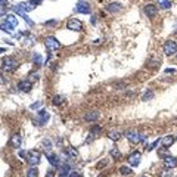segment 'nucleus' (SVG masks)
Instances as JSON below:
<instances>
[{"label":"nucleus","mask_w":177,"mask_h":177,"mask_svg":"<svg viewBox=\"0 0 177 177\" xmlns=\"http://www.w3.org/2000/svg\"><path fill=\"white\" fill-rule=\"evenodd\" d=\"M106 10L111 12V13H117V12L121 10V3H118V2H112V3H109V5L106 6Z\"/></svg>","instance_id":"obj_17"},{"label":"nucleus","mask_w":177,"mask_h":177,"mask_svg":"<svg viewBox=\"0 0 177 177\" xmlns=\"http://www.w3.org/2000/svg\"><path fill=\"white\" fill-rule=\"evenodd\" d=\"M18 89H19L21 92L28 93L31 89H33V83H31L30 80H22V81H19V83H18Z\"/></svg>","instance_id":"obj_12"},{"label":"nucleus","mask_w":177,"mask_h":177,"mask_svg":"<svg viewBox=\"0 0 177 177\" xmlns=\"http://www.w3.org/2000/svg\"><path fill=\"white\" fill-rule=\"evenodd\" d=\"M44 44H46L47 50H58L59 47H61V43H59L58 39H55L53 35H49V37H46V40H44Z\"/></svg>","instance_id":"obj_7"},{"label":"nucleus","mask_w":177,"mask_h":177,"mask_svg":"<svg viewBox=\"0 0 177 177\" xmlns=\"http://www.w3.org/2000/svg\"><path fill=\"white\" fill-rule=\"evenodd\" d=\"M40 106H42V103H40V102H35V103L31 105V109H37V108H40Z\"/></svg>","instance_id":"obj_37"},{"label":"nucleus","mask_w":177,"mask_h":177,"mask_svg":"<svg viewBox=\"0 0 177 177\" xmlns=\"http://www.w3.org/2000/svg\"><path fill=\"white\" fill-rule=\"evenodd\" d=\"M62 102H64V98H62V96H55V98H53V103H55V105H61Z\"/></svg>","instance_id":"obj_33"},{"label":"nucleus","mask_w":177,"mask_h":177,"mask_svg":"<svg viewBox=\"0 0 177 177\" xmlns=\"http://www.w3.org/2000/svg\"><path fill=\"white\" fill-rule=\"evenodd\" d=\"M176 142V139H174V136H171V135H168V136H164L162 139H161V143H162V146L165 148V149H168L171 145Z\"/></svg>","instance_id":"obj_15"},{"label":"nucleus","mask_w":177,"mask_h":177,"mask_svg":"<svg viewBox=\"0 0 177 177\" xmlns=\"http://www.w3.org/2000/svg\"><path fill=\"white\" fill-rule=\"evenodd\" d=\"M42 148L46 151V153H49V152H50V149H52V142H50V140H47V139H46V140H43Z\"/></svg>","instance_id":"obj_28"},{"label":"nucleus","mask_w":177,"mask_h":177,"mask_svg":"<svg viewBox=\"0 0 177 177\" xmlns=\"http://www.w3.org/2000/svg\"><path fill=\"white\" fill-rule=\"evenodd\" d=\"M10 145H12V148L13 149H19L21 148V145H22V137H21V135H13L12 137H10Z\"/></svg>","instance_id":"obj_13"},{"label":"nucleus","mask_w":177,"mask_h":177,"mask_svg":"<svg viewBox=\"0 0 177 177\" xmlns=\"http://www.w3.org/2000/svg\"><path fill=\"white\" fill-rule=\"evenodd\" d=\"M157 3H158V6L162 8V9H170V8H171L170 0H157Z\"/></svg>","instance_id":"obj_25"},{"label":"nucleus","mask_w":177,"mask_h":177,"mask_svg":"<svg viewBox=\"0 0 177 177\" xmlns=\"http://www.w3.org/2000/svg\"><path fill=\"white\" fill-rule=\"evenodd\" d=\"M27 162L31 165V167H37L40 164V152L37 151H30L27 155Z\"/></svg>","instance_id":"obj_5"},{"label":"nucleus","mask_w":177,"mask_h":177,"mask_svg":"<svg viewBox=\"0 0 177 177\" xmlns=\"http://www.w3.org/2000/svg\"><path fill=\"white\" fill-rule=\"evenodd\" d=\"M49 118H50V115H49L47 111L40 109L37 112V120H34V124H35V126H44V124L49 121Z\"/></svg>","instance_id":"obj_4"},{"label":"nucleus","mask_w":177,"mask_h":177,"mask_svg":"<svg viewBox=\"0 0 177 177\" xmlns=\"http://www.w3.org/2000/svg\"><path fill=\"white\" fill-rule=\"evenodd\" d=\"M109 155L114 158V160H120V158L123 157V155H121V152L118 151L117 148H112V149H111V152H109Z\"/></svg>","instance_id":"obj_27"},{"label":"nucleus","mask_w":177,"mask_h":177,"mask_svg":"<svg viewBox=\"0 0 177 177\" xmlns=\"http://www.w3.org/2000/svg\"><path fill=\"white\" fill-rule=\"evenodd\" d=\"M126 137L128 142H131L133 145H137L140 143V142H145V136H142L139 131H136V130H128L126 133Z\"/></svg>","instance_id":"obj_2"},{"label":"nucleus","mask_w":177,"mask_h":177,"mask_svg":"<svg viewBox=\"0 0 177 177\" xmlns=\"http://www.w3.org/2000/svg\"><path fill=\"white\" fill-rule=\"evenodd\" d=\"M27 177H39V170L37 167H31L27 171Z\"/></svg>","instance_id":"obj_29"},{"label":"nucleus","mask_w":177,"mask_h":177,"mask_svg":"<svg viewBox=\"0 0 177 177\" xmlns=\"http://www.w3.org/2000/svg\"><path fill=\"white\" fill-rule=\"evenodd\" d=\"M13 10L17 12L18 15H19V17H22V18H24V19H25V21H27V24H28V25H33V24H34L33 21H31V19L28 18V15H27V12H25V10H24V9H22V8H21L19 5H17V6H13Z\"/></svg>","instance_id":"obj_11"},{"label":"nucleus","mask_w":177,"mask_h":177,"mask_svg":"<svg viewBox=\"0 0 177 177\" xmlns=\"http://www.w3.org/2000/svg\"><path fill=\"white\" fill-rule=\"evenodd\" d=\"M160 142H161V139H160V140H155V142H153V143L148 145V148H146V149H148V151H152V149H155V148H157V146H158V143H160Z\"/></svg>","instance_id":"obj_32"},{"label":"nucleus","mask_w":177,"mask_h":177,"mask_svg":"<svg viewBox=\"0 0 177 177\" xmlns=\"http://www.w3.org/2000/svg\"><path fill=\"white\" fill-rule=\"evenodd\" d=\"M142 177H148V176H142Z\"/></svg>","instance_id":"obj_42"},{"label":"nucleus","mask_w":177,"mask_h":177,"mask_svg":"<svg viewBox=\"0 0 177 177\" xmlns=\"http://www.w3.org/2000/svg\"><path fill=\"white\" fill-rule=\"evenodd\" d=\"M0 28H2V31H5V33H9V34L13 31V27L10 25V24H8L6 21H3V24H2V27H0Z\"/></svg>","instance_id":"obj_23"},{"label":"nucleus","mask_w":177,"mask_h":177,"mask_svg":"<svg viewBox=\"0 0 177 177\" xmlns=\"http://www.w3.org/2000/svg\"><path fill=\"white\" fill-rule=\"evenodd\" d=\"M153 96H155V94H153V92L148 89V90L145 92V94H143V96H142V101L148 102V101H151V99H153Z\"/></svg>","instance_id":"obj_26"},{"label":"nucleus","mask_w":177,"mask_h":177,"mask_svg":"<svg viewBox=\"0 0 177 177\" xmlns=\"http://www.w3.org/2000/svg\"><path fill=\"white\" fill-rule=\"evenodd\" d=\"M140 160H142V153H140L139 151L131 152V153L128 155V158H127V161H128V165H130V167H137V165L140 164Z\"/></svg>","instance_id":"obj_6"},{"label":"nucleus","mask_w":177,"mask_h":177,"mask_svg":"<svg viewBox=\"0 0 177 177\" xmlns=\"http://www.w3.org/2000/svg\"><path fill=\"white\" fill-rule=\"evenodd\" d=\"M37 80H39V74L37 72H31L30 74V81L33 83V81H37Z\"/></svg>","instance_id":"obj_34"},{"label":"nucleus","mask_w":177,"mask_h":177,"mask_svg":"<svg viewBox=\"0 0 177 177\" xmlns=\"http://www.w3.org/2000/svg\"><path fill=\"white\" fill-rule=\"evenodd\" d=\"M5 21H6L8 24H10V25L13 27V28H15V27L18 25V19H17V17H15V15H12V13H10V15H8Z\"/></svg>","instance_id":"obj_20"},{"label":"nucleus","mask_w":177,"mask_h":177,"mask_svg":"<svg viewBox=\"0 0 177 177\" xmlns=\"http://www.w3.org/2000/svg\"><path fill=\"white\" fill-rule=\"evenodd\" d=\"M46 177H55V170H49L46 173Z\"/></svg>","instance_id":"obj_38"},{"label":"nucleus","mask_w":177,"mask_h":177,"mask_svg":"<svg viewBox=\"0 0 177 177\" xmlns=\"http://www.w3.org/2000/svg\"><path fill=\"white\" fill-rule=\"evenodd\" d=\"M145 13L148 15L149 18H153L155 15H157V12H158V9H157V6L155 5H152V3H149V5H146L145 6Z\"/></svg>","instance_id":"obj_14"},{"label":"nucleus","mask_w":177,"mask_h":177,"mask_svg":"<svg viewBox=\"0 0 177 177\" xmlns=\"http://www.w3.org/2000/svg\"><path fill=\"white\" fill-rule=\"evenodd\" d=\"M98 117H99V112H98V111H89V112L84 115V120L92 123V121H96Z\"/></svg>","instance_id":"obj_18"},{"label":"nucleus","mask_w":177,"mask_h":177,"mask_svg":"<svg viewBox=\"0 0 177 177\" xmlns=\"http://www.w3.org/2000/svg\"><path fill=\"white\" fill-rule=\"evenodd\" d=\"M164 165H165V168H176L177 167V158L176 157H171V155H168V157H165L164 158Z\"/></svg>","instance_id":"obj_10"},{"label":"nucleus","mask_w":177,"mask_h":177,"mask_svg":"<svg viewBox=\"0 0 177 177\" xmlns=\"http://www.w3.org/2000/svg\"><path fill=\"white\" fill-rule=\"evenodd\" d=\"M56 24H58L56 19H55V21H47V22H46V25H49V27H53V25H56Z\"/></svg>","instance_id":"obj_39"},{"label":"nucleus","mask_w":177,"mask_h":177,"mask_svg":"<svg viewBox=\"0 0 177 177\" xmlns=\"http://www.w3.org/2000/svg\"><path fill=\"white\" fill-rule=\"evenodd\" d=\"M160 64H161V61H160L158 58H155V59L151 58L149 61H148V62H146V67H148V68H151V69H157Z\"/></svg>","instance_id":"obj_19"},{"label":"nucleus","mask_w":177,"mask_h":177,"mask_svg":"<svg viewBox=\"0 0 177 177\" xmlns=\"http://www.w3.org/2000/svg\"><path fill=\"white\" fill-rule=\"evenodd\" d=\"M76 10L78 12V13H86V15L92 12V9H90V6H89V3L84 2V0H80V2L77 3Z\"/></svg>","instance_id":"obj_9"},{"label":"nucleus","mask_w":177,"mask_h":177,"mask_svg":"<svg viewBox=\"0 0 177 177\" xmlns=\"http://www.w3.org/2000/svg\"><path fill=\"white\" fill-rule=\"evenodd\" d=\"M120 173H121L123 176H130V174L133 173V170H131V167L123 165V167H120Z\"/></svg>","instance_id":"obj_24"},{"label":"nucleus","mask_w":177,"mask_h":177,"mask_svg":"<svg viewBox=\"0 0 177 177\" xmlns=\"http://www.w3.org/2000/svg\"><path fill=\"white\" fill-rule=\"evenodd\" d=\"M67 28L68 30H71V31H83L84 30V24L80 21V19H77V18H71V19H68L67 22Z\"/></svg>","instance_id":"obj_3"},{"label":"nucleus","mask_w":177,"mask_h":177,"mask_svg":"<svg viewBox=\"0 0 177 177\" xmlns=\"http://www.w3.org/2000/svg\"><path fill=\"white\" fill-rule=\"evenodd\" d=\"M46 157H47V160H49V162H50V165L52 167H58L59 168V165H61V161H59V158L56 157V155H53V153H46Z\"/></svg>","instance_id":"obj_16"},{"label":"nucleus","mask_w":177,"mask_h":177,"mask_svg":"<svg viewBox=\"0 0 177 177\" xmlns=\"http://www.w3.org/2000/svg\"><path fill=\"white\" fill-rule=\"evenodd\" d=\"M160 177H171V173H170L168 168H167V170H164V171H161Z\"/></svg>","instance_id":"obj_35"},{"label":"nucleus","mask_w":177,"mask_h":177,"mask_svg":"<svg viewBox=\"0 0 177 177\" xmlns=\"http://www.w3.org/2000/svg\"><path fill=\"white\" fill-rule=\"evenodd\" d=\"M67 153L69 155V157H72V158H78V151H77V149H74V148H68Z\"/></svg>","instance_id":"obj_30"},{"label":"nucleus","mask_w":177,"mask_h":177,"mask_svg":"<svg viewBox=\"0 0 177 177\" xmlns=\"http://www.w3.org/2000/svg\"><path fill=\"white\" fill-rule=\"evenodd\" d=\"M61 177H62V176H61Z\"/></svg>","instance_id":"obj_43"},{"label":"nucleus","mask_w":177,"mask_h":177,"mask_svg":"<svg viewBox=\"0 0 177 177\" xmlns=\"http://www.w3.org/2000/svg\"><path fill=\"white\" fill-rule=\"evenodd\" d=\"M101 133V127H98V126H94L92 128V135H99Z\"/></svg>","instance_id":"obj_36"},{"label":"nucleus","mask_w":177,"mask_h":177,"mask_svg":"<svg viewBox=\"0 0 177 177\" xmlns=\"http://www.w3.org/2000/svg\"><path fill=\"white\" fill-rule=\"evenodd\" d=\"M33 62L37 65V67H42V65H43L42 55H40V53H34V55H33Z\"/></svg>","instance_id":"obj_22"},{"label":"nucleus","mask_w":177,"mask_h":177,"mask_svg":"<svg viewBox=\"0 0 177 177\" xmlns=\"http://www.w3.org/2000/svg\"><path fill=\"white\" fill-rule=\"evenodd\" d=\"M18 61L15 58H12V56H5V58L2 59V68H3V71H6V72H12V71H15L18 68Z\"/></svg>","instance_id":"obj_1"},{"label":"nucleus","mask_w":177,"mask_h":177,"mask_svg":"<svg viewBox=\"0 0 177 177\" xmlns=\"http://www.w3.org/2000/svg\"><path fill=\"white\" fill-rule=\"evenodd\" d=\"M164 53H165V56H173L174 53H177V43L173 42V40L165 42V44H164Z\"/></svg>","instance_id":"obj_8"},{"label":"nucleus","mask_w":177,"mask_h":177,"mask_svg":"<svg viewBox=\"0 0 177 177\" xmlns=\"http://www.w3.org/2000/svg\"><path fill=\"white\" fill-rule=\"evenodd\" d=\"M108 137H109L112 142H117V140H120V139H121V133H120V131H117V130H114V131H109Z\"/></svg>","instance_id":"obj_21"},{"label":"nucleus","mask_w":177,"mask_h":177,"mask_svg":"<svg viewBox=\"0 0 177 177\" xmlns=\"http://www.w3.org/2000/svg\"><path fill=\"white\" fill-rule=\"evenodd\" d=\"M106 165H108V160H106V158H103L102 161H99V162L96 164V168H98V170H102L103 167H106Z\"/></svg>","instance_id":"obj_31"},{"label":"nucleus","mask_w":177,"mask_h":177,"mask_svg":"<svg viewBox=\"0 0 177 177\" xmlns=\"http://www.w3.org/2000/svg\"><path fill=\"white\" fill-rule=\"evenodd\" d=\"M165 72H167V74H173V72H176V69L170 68V69H165Z\"/></svg>","instance_id":"obj_40"},{"label":"nucleus","mask_w":177,"mask_h":177,"mask_svg":"<svg viewBox=\"0 0 177 177\" xmlns=\"http://www.w3.org/2000/svg\"><path fill=\"white\" fill-rule=\"evenodd\" d=\"M27 155H28V153H25V152H19V157H21V158H27Z\"/></svg>","instance_id":"obj_41"}]
</instances>
